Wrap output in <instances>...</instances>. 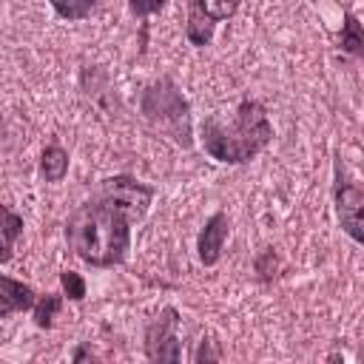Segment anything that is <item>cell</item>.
Returning <instances> with one entry per match:
<instances>
[{
  "label": "cell",
  "instance_id": "cell-6",
  "mask_svg": "<svg viewBox=\"0 0 364 364\" xmlns=\"http://www.w3.org/2000/svg\"><path fill=\"white\" fill-rule=\"evenodd\" d=\"M336 216L341 230L355 245H364V185H353L344 179L336 182Z\"/></svg>",
  "mask_w": 364,
  "mask_h": 364
},
{
  "label": "cell",
  "instance_id": "cell-15",
  "mask_svg": "<svg viewBox=\"0 0 364 364\" xmlns=\"http://www.w3.org/2000/svg\"><path fill=\"white\" fill-rule=\"evenodd\" d=\"M0 210H3V262H9L14 253L17 236L23 233V216L17 210H11L9 205H3Z\"/></svg>",
  "mask_w": 364,
  "mask_h": 364
},
{
  "label": "cell",
  "instance_id": "cell-2",
  "mask_svg": "<svg viewBox=\"0 0 364 364\" xmlns=\"http://www.w3.org/2000/svg\"><path fill=\"white\" fill-rule=\"evenodd\" d=\"M199 134H202V148L210 159L222 165H245L270 145L273 125L267 108L259 100L245 97L236 105L230 122H222L216 114H210L202 119Z\"/></svg>",
  "mask_w": 364,
  "mask_h": 364
},
{
  "label": "cell",
  "instance_id": "cell-13",
  "mask_svg": "<svg viewBox=\"0 0 364 364\" xmlns=\"http://www.w3.org/2000/svg\"><path fill=\"white\" fill-rule=\"evenodd\" d=\"M239 6H242V0H188V9L202 11V14L210 17L213 23L230 20V17L239 11Z\"/></svg>",
  "mask_w": 364,
  "mask_h": 364
},
{
  "label": "cell",
  "instance_id": "cell-17",
  "mask_svg": "<svg viewBox=\"0 0 364 364\" xmlns=\"http://www.w3.org/2000/svg\"><path fill=\"white\" fill-rule=\"evenodd\" d=\"M60 287L71 301H82L85 299V279L77 270H63L60 273Z\"/></svg>",
  "mask_w": 364,
  "mask_h": 364
},
{
  "label": "cell",
  "instance_id": "cell-14",
  "mask_svg": "<svg viewBox=\"0 0 364 364\" xmlns=\"http://www.w3.org/2000/svg\"><path fill=\"white\" fill-rule=\"evenodd\" d=\"M48 3H51L54 14L63 17V20H68V23H77V20L91 17L97 11V6H100V0H48Z\"/></svg>",
  "mask_w": 364,
  "mask_h": 364
},
{
  "label": "cell",
  "instance_id": "cell-3",
  "mask_svg": "<svg viewBox=\"0 0 364 364\" xmlns=\"http://www.w3.org/2000/svg\"><path fill=\"white\" fill-rule=\"evenodd\" d=\"M139 114L142 119L168 136L179 148L193 145V119H191V102L179 91V85L171 77H156L142 88L139 97Z\"/></svg>",
  "mask_w": 364,
  "mask_h": 364
},
{
  "label": "cell",
  "instance_id": "cell-12",
  "mask_svg": "<svg viewBox=\"0 0 364 364\" xmlns=\"http://www.w3.org/2000/svg\"><path fill=\"white\" fill-rule=\"evenodd\" d=\"M63 296L65 293H46V296H37L34 307H31V316H34V324L40 330H51L60 310H63Z\"/></svg>",
  "mask_w": 364,
  "mask_h": 364
},
{
  "label": "cell",
  "instance_id": "cell-5",
  "mask_svg": "<svg viewBox=\"0 0 364 364\" xmlns=\"http://www.w3.org/2000/svg\"><path fill=\"white\" fill-rule=\"evenodd\" d=\"M176 330H179V310L162 307L145 327L148 361H179L182 358V341H179Z\"/></svg>",
  "mask_w": 364,
  "mask_h": 364
},
{
  "label": "cell",
  "instance_id": "cell-11",
  "mask_svg": "<svg viewBox=\"0 0 364 364\" xmlns=\"http://www.w3.org/2000/svg\"><path fill=\"white\" fill-rule=\"evenodd\" d=\"M338 43H341V51H347L353 57H364V26L358 23V17L353 11H344Z\"/></svg>",
  "mask_w": 364,
  "mask_h": 364
},
{
  "label": "cell",
  "instance_id": "cell-9",
  "mask_svg": "<svg viewBox=\"0 0 364 364\" xmlns=\"http://www.w3.org/2000/svg\"><path fill=\"white\" fill-rule=\"evenodd\" d=\"M68 151L60 145V142H48L46 148H43V154H40V173H43V179L46 182H63L65 179V173H68Z\"/></svg>",
  "mask_w": 364,
  "mask_h": 364
},
{
  "label": "cell",
  "instance_id": "cell-4",
  "mask_svg": "<svg viewBox=\"0 0 364 364\" xmlns=\"http://www.w3.org/2000/svg\"><path fill=\"white\" fill-rule=\"evenodd\" d=\"M154 193H156L154 185H145L131 173H114L100 182V199H105L114 208H119L122 213H128L131 222L145 219V213L154 202Z\"/></svg>",
  "mask_w": 364,
  "mask_h": 364
},
{
  "label": "cell",
  "instance_id": "cell-20",
  "mask_svg": "<svg viewBox=\"0 0 364 364\" xmlns=\"http://www.w3.org/2000/svg\"><path fill=\"white\" fill-rule=\"evenodd\" d=\"M71 358H74V361H82V358H94V353H91V350H85V347H77Z\"/></svg>",
  "mask_w": 364,
  "mask_h": 364
},
{
  "label": "cell",
  "instance_id": "cell-8",
  "mask_svg": "<svg viewBox=\"0 0 364 364\" xmlns=\"http://www.w3.org/2000/svg\"><path fill=\"white\" fill-rule=\"evenodd\" d=\"M37 301V293L31 284L17 282L11 276H0V318H9L11 313H23L31 310Z\"/></svg>",
  "mask_w": 364,
  "mask_h": 364
},
{
  "label": "cell",
  "instance_id": "cell-18",
  "mask_svg": "<svg viewBox=\"0 0 364 364\" xmlns=\"http://www.w3.org/2000/svg\"><path fill=\"white\" fill-rule=\"evenodd\" d=\"M165 6H168V0H128L131 14L139 17V20H145V17L156 14V11H162Z\"/></svg>",
  "mask_w": 364,
  "mask_h": 364
},
{
  "label": "cell",
  "instance_id": "cell-16",
  "mask_svg": "<svg viewBox=\"0 0 364 364\" xmlns=\"http://www.w3.org/2000/svg\"><path fill=\"white\" fill-rule=\"evenodd\" d=\"M279 267H282V262H279V253H276L273 247H264V250L253 259V270H256V276H259L262 282H273V279L279 276Z\"/></svg>",
  "mask_w": 364,
  "mask_h": 364
},
{
  "label": "cell",
  "instance_id": "cell-10",
  "mask_svg": "<svg viewBox=\"0 0 364 364\" xmlns=\"http://www.w3.org/2000/svg\"><path fill=\"white\" fill-rule=\"evenodd\" d=\"M213 31H216V23L210 17H205L202 11L196 9H188V20H185V37L191 46L202 48V46H210L213 40Z\"/></svg>",
  "mask_w": 364,
  "mask_h": 364
},
{
  "label": "cell",
  "instance_id": "cell-7",
  "mask_svg": "<svg viewBox=\"0 0 364 364\" xmlns=\"http://www.w3.org/2000/svg\"><path fill=\"white\" fill-rule=\"evenodd\" d=\"M228 233H230V219L225 210H216L208 216V222L202 225L199 236H196V256L205 267H213L219 264L222 259V250H225V242H228Z\"/></svg>",
  "mask_w": 364,
  "mask_h": 364
},
{
  "label": "cell",
  "instance_id": "cell-19",
  "mask_svg": "<svg viewBox=\"0 0 364 364\" xmlns=\"http://www.w3.org/2000/svg\"><path fill=\"white\" fill-rule=\"evenodd\" d=\"M210 344L213 341H199V350L193 353V361H216V358H222V353L210 350Z\"/></svg>",
  "mask_w": 364,
  "mask_h": 364
},
{
  "label": "cell",
  "instance_id": "cell-1",
  "mask_svg": "<svg viewBox=\"0 0 364 364\" xmlns=\"http://www.w3.org/2000/svg\"><path fill=\"white\" fill-rule=\"evenodd\" d=\"M131 225L128 213L97 196L65 219V242L80 262L91 267H117L131 250Z\"/></svg>",
  "mask_w": 364,
  "mask_h": 364
}]
</instances>
